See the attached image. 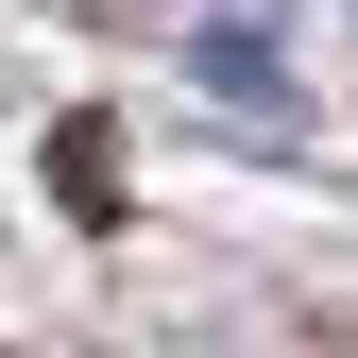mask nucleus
Segmentation results:
<instances>
[{
    "instance_id": "nucleus-1",
    "label": "nucleus",
    "mask_w": 358,
    "mask_h": 358,
    "mask_svg": "<svg viewBox=\"0 0 358 358\" xmlns=\"http://www.w3.org/2000/svg\"><path fill=\"white\" fill-rule=\"evenodd\" d=\"M205 85L256 120V137H290V69H273V34H205Z\"/></svg>"
}]
</instances>
